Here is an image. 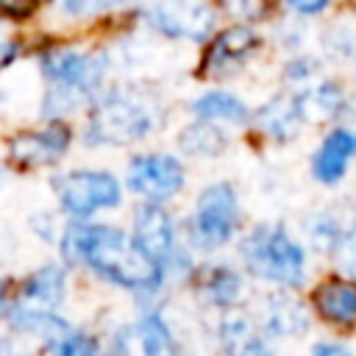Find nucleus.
Wrapping results in <instances>:
<instances>
[{
  "label": "nucleus",
  "mask_w": 356,
  "mask_h": 356,
  "mask_svg": "<svg viewBox=\"0 0 356 356\" xmlns=\"http://www.w3.org/2000/svg\"><path fill=\"white\" fill-rule=\"evenodd\" d=\"M61 259L72 267H86L106 284L128 289L139 298L159 295L164 289V270L134 242V236L117 225L83 222L75 217L58 236Z\"/></svg>",
  "instance_id": "f257e3e1"
},
{
  "label": "nucleus",
  "mask_w": 356,
  "mask_h": 356,
  "mask_svg": "<svg viewBox=\"0 0 356 356\" xmlns=\"http://www.w3.org/2000/svg\"><path fill=\"white\" fill-rule=\"evenodd\" d=\"M161 122V106L153 95L145 89H131V86H117L106 89L103 95L97 92L83 142L86 145H131L139 139H147Z\"/></svg>",
  "instance_id": "f03ea898"
},
{
  "label": "nucleus",
  "mask_w": 356,
  "mask_h": 356,
  "mask_svg": "<svg viewBox=\"0 0 356 356\" xmlns=\"http://www.w3.org/2000/svg\"><path fill=\"white\" fill-rule=\"evenodd\" d=\"M64 298H67V270L61 264H42L19 284L17 295L8 298L6 317L14 331L39 334L47 342L70 325L58 314Z\"/></svg>",
  "instance_id": "7ed1b4c3"
},
{
  "label": "nucleus",
  "mask_w": 356,
  "mask_h": 356,
  "mask_svg": "<svg viewBox=\"0 0 356 356\" xmlns=\"http://www.w3.org/2000/svg\"><path fill=\"white\" fill-rule=\"evenodd\" d=\"M236 250L245 270L261 281L286 289H298L306 281V250L281 222L250 228Z\"/></svg>",
  "instance_id": "20e7f679"
},
{
  "label": "nucleus",
  "mask_w": 356,
  "mask_h": 356,
  "mask_svg": "<svg viewBox=\"0 0 356 356\" xmlns=\"http://www.w3.org/2000/svg\"><path fill=\"white\" fill-rule=\"evenodd\" d=\"M242 220L239 195L231 184L217 181L209 184L192 209V217L186 220V239L197 250H220L225 248Z\"/></svg>",
  "instance_id": "39448f33"
},
{
  "label": "nucleus",
  "mask_w": 356,
  "mask_h": 356,
  "mask_svg": "<svg viewBox=\"0 0 356 356\" xmlns=\"http://www.w3.org/2000/svg\"><path fill=\"white\" fill-rule=\"evenodd\" d=\"M134 242L139 250H145L161 270L164 275L184 278L192 273V256L189 248L178 242V225L172 214L161 203L142 200L134 209V228H131Z\"/></svg>",
  "instance_id": "423d86ee"
},
{
  "label": "nucleus",
  "mask_w": 356,
  "mask_h": 356,
  "mask_svg": "<svg viewBox=\"0 0 356 356\" xmlns=\"http://www.w3.org/2000/svg\"><path fill=\"white\" fill-rule=\"evenodd\" d=\"M53 192L64 214L86 220L97 211H111L122 203V184L108 170H70L53 178Z\"/></svg>",
  "instance_id": "0eeeda50"
},
{
  "label": "nucleus",
  "mask_w": 356,
  "mask_h": 356,
  "mask_svg": "<svg viewBox=\"0 0 356 356\" xmlns=\"http://www.w3.org/2000/svg\"><path fill=\"white\" fill-rule=\"evenodd\" d=\"M39 67L53 86L75 92L83 100H92L106 78V56L78 47H47L39 56Z\"/></svg>",
  "instance_id": "6e6552de"
},
{
  "label": "nucleus",
  "mask_w": 356,
  "mask_h": 356,
  "mask_svg": "<svg viewBox=\"0 0 356 356\" xmlns=\"http://www.w3.org/2000/svg\"><path fill=\"white\" fill-rule=\"evenodd\" d=\"M125 184L150 203H167L184 189L186 170L172 153H136L125 167Z\"/></svg>",
  "instance_id": "1a4fd4ad"
},
{
  "label": "nucleus",
  "mask_w": 356,
  "mask_h": 356,
  "mask_svg": "<svg viewBox=\"0 0 356 356\" xmlns=\"http://www.w3.org/2000/svg\"><path fill=\"white\" fill-rule=\"evenodd\" d=\"M147 19L161 36L200 42L214 28V6L211 0H159Z\"/></svg>",
  "instance_id": "9d476101"
},
{
  "label": "nucleus",
  "mask_w": 356,
  "mask_h": 356,
  "mask_svg": "<svg viewBox=\"0 0 356 356\" xmlns=\"http://www.w3.org/2000/svg\"><path fill=\"white\" fill-rule=\"evenodd\" d=\"M70 142H72V131L61 120H53L44 128L19 131L17 136H11L8 139V159L22 170L50 167L58 159H64V153L70 150Z\"/></svg>",
  "instance_id": "9b49d317"
},
{
  "label": "nucleus",
  "mask_w": 356,
  "mask_h": 356,
  "mask_svg": "<svg viewBox=\"0 0 356 356\" xmlns=\"http://www.w3.org/2000/svg\"><path fill=\"white\" fill-rule=\"evenodd\" d=\"M261 39L256 33V28L245 25V22H236V25H228L222 28L209 44H206V53H203V72L206 75H231L234 70H239L256 50H259Z\"/></svg>",
  "instance_id": "f8f14e48"
},
{
  "label": "nucleus",
  "mask_w": 356,
  "mask_h": 356,
  "mask_svg": "<svg viewBox=\"0 0 356 356\" xmlns=\"http://www.w3.org/2000/svg\"><path fill=\"white\" fill-rule=\"evenodd\" d=\"M111 348L117 353H147V356H164L178 350L172 328L156 309H147L139 314V320L117 328Z\"/></svg>",
  "instance_id": "ddd939ff"
},
{
  "label": "nucleus",
  "mask_w": 356,
  "mask_h": 356,
  "mask_svg": "<svg viewBox=\"0 0 356 356\" xmlns=\"http://www.w3.org/2000/svg\"><path fill=\"white\" fill-rule=\"evenodd\" d=\"M353 159H356V131L337 125L323 136V142L312 153V175L320 184L334 186L345 178Z\"/></svg>",
  "instance_id": "4468645a"
},
{
  "label": "nucleus",
  "mask_w": 356,
  "mask_h": 356,
  "mask_svg": "<svg viewBox=\"0 0 356 356\" xmlns=\"http://www.w3.org/2000/svg\"><path fill=\"white\" fill-rule=\"evenodd\" d=\"M256 325L264 334V339L300 337L309 328V312L289 292H273V295L264 298L261 314H259V323Z\"/></svg>",
  "instance_id": "2eb2a0df"
},
{
  "label": "nucleus",
  "mask_w": 356,
  "mask_h": 356,
  "mask_svg": "<svg viewBox=\"0 0 356 356\" xmlns=\"http://www.w3.org/2000/svg\"><path fill=\"white\" fill-rule=\"evenodd\" d=\"M312 306L328 325L350 328L356 325V281L331 275L320 281L312 292Z\"/></svg>",
  "instance_id": "dca6fc26"
},
{
  "label": "nucleus",
  "mask_w": 356,
  "mask_h": 356,
  "mask_svg": "<svg viewBox=\"0 0 356 356\" xmlns=\"http://www.w3.org/2000/svg\"><path fill=\"white\" fill-rule=\"evenodd\" d=\"M197 295L206 306L234 309L248 298L245 275L231 264H211L197 273Z\"/></svg>",
  "instance_id": "f3484780"
},
{
  "label": "nucleus",
  "mask_w": 356,
  "mask_h": 356,
  "mask_svg": "<svg viewBox=\"0 0 356 356\" xmlns=\"http://www.w3.org/2000/svg\"><path fill=\"white\" fill-rule=\"evenodd\" d=\"M295 100H298V111L303 122H331V120H339L348 108L345 89L337 81H323L314 86L306 83L295 95Z\"/></svg>",
  "instance_id": "a211bd4d"
},
{
  "label": "nucleus",
  "mask_w": 356,
  "mask_h": 356,
  "mask_svg": "<svg viewBox=\"0 0 356 356\" xmlns=\"http://www.w3.org/2000/svg\"><path fill=\"white\" fill-rule=\"evenodd\" d=\"M256 125L264 136H270L273 142H292L300 134L303 117L298 111V100L295 95H275L270 97L264 106H259L256 111Z\"/></svg>",
  "instance_id": "6ab92c4d"
},
{
  "label": "nucleus",
  "mask_w": 356,
  "mask_h": 356,
  "mask_svg": "<svg viewBox=\"0 0 356 356\" xmlns=\"http://www.w3.org/2000/svg\"><path fill=\"white\" fill-rule=\"evenodd\" d=\"M217 339L225 350L231 353H264L267 350V342H264V334L259 331L256 320L245 312H239L236 306L228 309L222 317H220V325H217Z\"/></svg>",
  "instance_id": "aec40b11"
},
{
  "label": "nucleus",
  "mask_w": 356,
  "mask_h": 356,
  "mask_svg": "<svg viewBox=\"0 0 356 356\" xmlns=\"http://www.w3.org/2000/svg\"><path fill=\"white\" fill-rule=\"evenodd\" d=\"M192 114L200 120L225 122V125H245L250 120V108L234 92H222V89H211L200 95L192 103Z\"/></svg>",
  "instance_id": "412c9836"
},
{
  "label": "nucleus",
  "mask_w": 356,
  "mask_h": 356,
  "mask_svg": "<svg viewBox=\"0 0 356 356\" xmlns=\"http://www.w3.org/2000/svg\"><path fill=\"white\" fill-rule=\"evenodd\" d=\"M178 147L186 153V156H197V159H214L220 156L225 147H228V136L225 131L220 128V122H211V120H200L186 125L178 136Z\"/></svg>",
  "instance_id": "4be33fe9"
},
{
  "label": "nucleus",
  "mask_w": 356,
  "mask_h": 356,
  "mask_svg": "<svg viewBox=\"0 0 356 356\" xmlns=\"http://www.w3.org/2000/svg\"><path fill=\"white\" fill-rule=\"evenodd\" d=\"M44 348L50 353H61V356H92V353L100 350V342L89 331H81V328L67 325L61 334H56L53 339H47Z\"/></svg>",
  "instance_id": "5701e85b"
},
{
  "label": "nucleus",
  "mask_w": 356,
  "mask_h": 356,
  "mask_svg": "<svg viewBox=\"0 0 356 356\" xmlns=\"http://www.w3.org/2000/svg\"><path fill=\"white\" fill-rule=\"evenodd\" d=\"M342 234H345V228L331 214H320L317 220L309 222V242L320 253H337L339 242H342Z\"/></svg>",
  "instance_id": "b1692460"
},
{
  "label": "nucleus",
  "mask_w": 356,
  "mask_h": 356,
  "mask_svg": "<svg viewBox=\"0 0 356 356\" xmlns=\"http://www.w3.org/2000/svg\"><path fill=\"white\" fill-rule=\"evenodd\" d=\"M125 0H58V8L67 14V17H75V19H86V17H97V14H106L108 8L114 6H122Z\"/></svg>",
  "instance_id": "393cba45"
},
{
  "label": "nucleus",
  "mask_w": 356,
  "mask_h": 356,
  "mask_svg": "<svg viewBox=\"0 0 356 356\" xmlns=\"http://www.w3.org/2000/svg\"><path fill=\"white\" fill-rule=\"evenodd\" d=\"M317 72H320V61H317V58H312V56H300V58H292V61L286 64L284 78H286L289 83L306 86Z\"/></svg>",
  "instance_id": "a878e982"
},
{
  "label": "nucleus",
  "mask_w": 356,
  "mask_h": 356,
  "mask_svg": "<svg viewBox=\"0 0 356 356\" xmlns=\"http://www.w3.org/2000/svg\"><path fill=\"white\" fill-rule=\"evenodd\" d=\"M267 0H222V8L236 19H256L264 14Z\"/></svg>",
  "instance_id": "bb28decb"
},
{
  "label": "nucleus",
  "mask_w": 356,
  "mask_h": 356,
  "mask_svg": "<svg viewBox=\"0 0 356 356\" xmlns=\"http://www.w3.org/2000/svg\"><path fill=\"white\" fill-rule=\"evenodd\" d=\"M36 14V0H0V17L25 22Z\"/></svg>",
  "instance_id": "cd10ccee"
},
{
  "label": "nucleus",
  "mask_w": 356,
  "mask_h": 356,
  "mask_svg": "<svg viewBox=\"0 0 356 356\" xmlns=\"http://www.w3.org/2000/svg\"><path fill=\"white\" fill-rule=\"evenodd\" d=\"M298 17H317V14H323L328 6H331V0H284Z\"/></svg>",
  "instance_id": "c85d7f7f"
},
{
  "label": "nucleus",
  "mask_w": 356,
  "mask_h": 356,
  "mask_svg": "<svg viewBox=\"0 0 356 356\" xmlns=\"http://www.w3.org/2000/svg\"><path fill=\"white\" fill-rule=\"evenodd\" d=\"M339 250L345 253V264H350V267L356 270V225H353V228H348V231L342 234Z\"/></svg>",
  "instance_id": "c756f323"
},
{
  "label": "nucleus",
  "mask_w": 356,
  "mask_h": 356,
  "mask_svg": "<svg viewBox=\"0 0 356 356\" xmlns=\"http://www.w3.org/2000/svg\"><path fill=\"white\" fill-rule=\"evenodd\" d=\"M19 42H0V70H6V67H11L17 58H19Z\"/></svg>",
  "instance_id": "7c9ffc66"
},
{
  "label": "nucleus",
  "mask_w": 356,
  "mask_h": 356,
  "mask_svg": "<svg viewBox=\"0 0 356 356\" xmlns=\"http://www.w3.org/2000/svg\"><path fill=\"white\" fill-rule=\"evenodd\" d=\"M317 356H348L350 353V348L348 345H342V342H317L314 348H312Z\"/></svg>",
  "instance_id": "2f4dec72"
},
{
  "label": "nucleus",
  "mask_w": 356,
  "mask_h": 356,
  "mask_svg": "<svg viewBox=\"0 0 356 356\" xmlns=\"http://www.w3.org/2000/svg\"><path fill=\"white\" fill-rule=\"evenodd\" d=\"M8 298H11V281H0V317L6 314Z\"/></svg>",
  "instance_id": "473e14b6"
},
{
  "label": "nucleus",
  "mask_w": 356,
  "mask_h": 356,
  "mask_svg": "<svg viewBox=\"0 0 356 356\" xmlns=\"http://www.w3.org/2000/svg\"><path fill=\"white\" fill-rule=\"evenodd\" d=\"M0 178H3V164H0Z\"/></svg>",
  "instance_id": "72a5a7b5"
}]
</instances>
